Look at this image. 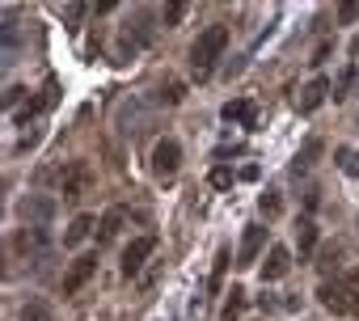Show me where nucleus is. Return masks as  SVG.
<instances>
[{
    "label": "nucleus",
    "instance_id": "1",
    "mask_svg": "<svg viewBox=\"0 0 359 321\" xmlns=\"http://www.w3.org/2000/svg\"><path fill=\"white\" fill-rule=\"evenodd\" d=\"M224 47H229V26H208V30L195 39V47H191V68H195L199 81L212 76V68L220 64Z\"/></svg>",
    "mask_w": 359,
    "mask_h": 321
},
{
    "label": "nucleus",
    "instance_id": "2",
    "mask_svg": "<svg viewBox=\"0 0 359 321\" xmlns=\"http://www.w3.org/2000/svg\"><path fill=\"white\" fill-rule=\"evenodd\" d=\"M317 300H321V308H330L338 317L359 313V275H351V279H325L317 287Z\"/></svg>",
    "mask_w": 359,
    "mask_h": 321
},
{
    "label": "nucleus",
    "instance_id": "3",
    "mask_svg": "<svg viewBox=\"0 0 359 321\" xmlns=\"http://www.w3.org/2000/svg\"><path fill=\"white\" fill-rule=\"evenodd\" d=\"M177 170H182V144H177L173 135L156 139V148H152V174L156 178H173Z\"/></svg>",
    "mask_w": 359,
    "mask_h": 321
},
{
    "label": "nucleus",
    "instance_id": "4",
    "mask_svg": "<svg viewBox=\"0 0 359 321\" xmlns=\"http://www.w3.org/2000/svg\"><path fill=\"white\" fill-rule=\"evenodd\" d=\"M152 254H156V237H131V245L123 250V279H135Z\"/></svg>",
    "mask_w": 359,
    "mask_h": 321
},
{
    "label": "nucleus",
    "instance_id": "5",
    "mask_svg": "<svg viewBox=\"0 0 359 321\" xmlns=\"http://www.w3.org/2000/svg\"><path fill=\"white\" fill-rule=\"evenodd\" d=\"M93 271H97V254H81V258L68 266V275H64V296H76V292L93 279Z\"/></svg>",
    "mask_w": 359,
    "mask_h": 321
},
{
    "label": "nucleus",
    "instance_id": "6",
    "mask_svg": "<svg viewBox=\"0 0 359 321\" xmlns=\"http://www.w3.org/2000/svg\"><path fill=\"white\" fill-rule=\"evenodd\" d=\"M287 271H292V250L287 245H271V254L262 262V283H279Z\"/></svg>",
    "mask_w": 359,
    "mask_h": 321
},
{
    "label": "nucleus",
    "instance_id": "7",
    "mask_svg": "<svg viewBox=\"0 0 359 321\" xmlns=\"http://www.w3.org/2000/svg\"><path fill=\"white\" fill-rule=\"evenodd\" d=\"M22 216L30 220V228H47V220L55 216V199H26Z\"/></svg>",
    "mask_w": 359,
    "mask_h": 321
},
{
    "label": "nucleus",
    "instance_id": "8",
    "mask_svg": "<svg viewBox=\"0 0 359 321\" xmlns=\"http://www.w3.org/2000/svg\"><path fill=\"white\" fill-rule=\"evenodd\" d=\"M325 93H330V81L325 76H317V81H309L304 89H300V114H313L321 102H325Z\"/></svg>",
    "mask_w": 359,
    "mask_h": 321
},
{
    "label": "nucleus",
    "instance_id": "9",
    "mask_svg": "<svg viewBox=\"0 0 359 321\" xmlns=\"http://www.w3.org/2000/svg\"><path fill=\"white\" fill-rule=\"evenodd\" d=\"M224 123H245V127H254V102L250 97H237V102H224Z\"/></svg>",
    "mask_w": 359,
    "mask_h": 321
},
{
    "label": "nucleus",
    "instance_id": "10",
    "mask_svg": "<svg viewBox=\"0 0 359 321\" xmlns=\"http://www.w3.org/2000/svg\"><path fill=\"white\" fill-rule=\"evenodd\" d=\"M85 186H89V170H85V165H76V170L64 178V203H81Z\"/></svg>",
    "mask_w": 359,
    "mask_h": 321
},
{
    "label": "nucleus",
    "instance_id": "11",
    "mask_svg": "<svg viewBox=\"0 0 359 321\" xmlns=\"http://www.w3.org/2000/svg\"><path fill=\"white\" fill-rule=\"evenodd\" d=\"M262 241H266V228H245V237H241V266H250L258 254H262Z\"/></svg>",
    "mask_w": 359,
    "mask_h": 321
},
{
    "label": "nucleus",
    "instance_id": "12",
    "mask_svg": "<svg viewBox=\"0 0 359 321\" xmlns=\"http://www.w3.org/2000/svg\"><path fill=\"white\" fill-rule=\"evenodd\" d=\"M89 233H93V216H76V220L68 224V233H64V245H81Z\"/></svg>",
    "mask_w": 359,
    "mask_h": 321
},
{
    "label": "nucleus",
    "instance_id": "13",
    "mask_svg": "<svg viewBox=\"0 0 359 321\" xmlns=\"http://www.w3.org/2000/svg\"><path fill=\"white\" fill-rule=\"evenodd\" d=\"M22 250L47 254V250H51V233H47V228H26V233H22Z\"/></svg>",
    "mask_w": 359,
    "mask_h": 321
},
{
    "label": "nucleus",
    "instance_id": "14",
    "mask_svg": "<svg viewBox=\"0 0 359 321\" xmlns=\"http://www.w3.org/2000/svg\"><path fill=\"white\" fill-rule=\"evenodd\" d=\"M317 152H321V139H309V144H304V152H300V156L292 160V174H304V170H313Z\"/></svg>",
    "mask_w": 359,
    "mask_h": 321
},
{
    "label": "nucleus",
    "instance_id": "15",
    "mask_svg": "<svg viewBox=\"0 0 359 321\" xmlns=\"http://www.w3.org/2000/svg\"><path fill=\"white\" fill-rule=\"evenodd\" d=\"M123 216H127L123 207H114V212H106V216H102V233H97V241H110V237L118 233V224H123Z\"/></svg>",
    "mask_w": 359,
    "mask_h": 321
},
{
    "label": "nucleus",
    "instance_id": "16",
    "mask_svg": "<svg viewBox=\"0 0 359 321\" xmlns=\"http://www.w3.org/2000/svg\"><path fill=\"white\" fill-rule=\"evenodd\" d=\"M317 250V224L313 220H300V258H309Z\"/></svg>",
    "mask_w": 359,
    "mask_h": 321
},
{
    "label": "nucleus",
    "instance_id": "17",
    "mask_svg": "<svg viewBox=\"0 0 359 321\" xmlns=\"http://www.w3.org/2000/svg\"><path fill=\"white\" fill-rule=\"evenodd\" d=\"M18 321H51V308H47L43 300H30V304H22Z\"/></svg>",
    "mask_w": 359,
    "mask_h": 321
},
{
    "label": "nucleus",
    "instance_id": "18",
    "mask_svg": "<svg viewBox=\"0 0 359 321\" xmlns=\"http://www.w3.org/2000/svg\"><path fill=\"white\" fill-rule=\"evenodd\" d=\"M338 170H342L346 178H359V152H355V148H342V152H338Z\"/></svg>",
    "mask_w": 359,
    "mask_h": 321
},
{
    "label": "nucleus",
    "instance_id": "19",
    "mask_svg": "<svg viewBox=\"0 0 359 321\" xmlns=\"http://www.w3.org/2000/svg\"><path fill=\"white\" fill-rule=\"evenodd\" d=\"M241 296H245L241 287H233V292H229V304H224V321H237V317H241V308H245V300H241Z\"/></svg>",
    "mask_w": 359,
    "mask_h": 321
},
{
    "label": "nucleus",
    "instance_id": "20",
    "mask_svg": "<svg viewBox=\"0 0 359 321\" xmlns=\"http://www.w3.org/2000/svg\"><path fill=\"white\" fill-rule=\"evenodd\" d=\"M258 207H262V216H271V220H275V216H279V207H283V203H279V191H266V195L258 199Z\"/></svg>",
    "mask_w": 359,
    "mask_h": 321
},
{
    "label": "nucleus",
    "instance_id": "21",
    "mask_svg": "<svg viewBox=\"0 0 359 321\" xmlns=\"http://www.w3.org/2000/svg\"><path fill=\"white\" fill-rule=\"evenodd\" d=\"M224 271H229V250H220V254H216V271H212V287H220V279H224Z\"/></svg>",
    "mask_w": 359,
    "mask_h": 321
},
{
    "label": "nucleus",
    "instance_id": "22",
    "mask_svg": "<svg viewBox=\"0 0 359 321\" xmlns=\"http://www.w3.org/2000/svg\"><path fill=\"white\" fill-rule=\"evenodd\" d=\"M212 186H220V191H224V186H233V170H224V165H220V170H212Z\"/></svg>",
    "mask_w": 359,
    "mask_h": 321
},
{
    "label": "nucleus",
    "instance_id": "23",
    "mask_svg": "<svg viewBox=\"0 0 359 321\" xmlns=\"http://www.w3.org/2000/svg\"><path fill=\"white\" fill-rule=\"evenodd\" d=\"M355 18H359V5H342L338 9V22H355Z\"/></svg>",
    "mask_w": 359,
    "mask_h": 321
},
{
    "label": "nucleus",
    "instance_id": "24",
    "mask_svg": "<svg viewBox=\"0 0 359 321\" xmlns=\"http://www.w3.org/2000/svg\"><path fill=\"white\" fill-rule=\"evenodd\" d=\"M182 13H187V5H169V9H165V22L173 26V22H177V18H182Z\"/></svg>",
    "mask_w": 359,
    "mask_h": 321
},
{
    "label": "nucleus",
    "instance_id": "25",
    "mask_svg": "<svg viewBox=\"0 0 359 321\" xmlns=\"http://www.w3.org/2000/svg\"><path fill=\"white\" fill-rule=\"evenodd\" d=\"M22 93H26V89H22V85H13V89L5 93V102H9V106H18V102H22Z\"/></svg>",
    "mask_w": 359,
    "mask_h": 321
},
{
    "label": "nucleus",
    "instance_id": "26",
    "mask_svg": "<svg viewBox=\"0 0 359 321\" xmlns=\"http://www.w3.org/2000/svg\"><path fill=\"white\" fill-rule=\"evenodd\" d=\"M351 51H355V55H359V39H355V47H351Z\"/></svg>",
    "mask_w": 359,
    "mask_h": 321
}]
</instances>
